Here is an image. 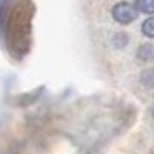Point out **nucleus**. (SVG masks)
<instances>
[{
	"label": "nucleus",
	"mask_w": 154,
	"mask_h": 154,
	"mask_svg": "<svg viewBox=\"0 0 154 154\" xmlns=\"http://www.w3.org/2000/svg\"><path fill=\"white\" fill-rule=\"evenodd\" d=\"M112 17H114L119 24H130V23L135 21V17H137V7L126 4V2L116 4L114 9H112Z\"/></svg>",
	"instance_id": "nucleus-1"
},
{
	"label": "nucleus",
	"mask_w": 154,
	"mask_h": 154,
	"mask_svg": "<svg viewBox=\"0 0 154 154\" xmlns=\"http://www.w3.org/2000/svg\"><path fill=\"white\" fill-rule=\"evenodd\" d=\"M135 7L139 12L144 14H154V0H137Z\"/></svg>",
	"instance_id": "nucleus-2"
},
{
	"label": "nucleus",
	"mask_w": 154,
	"mask_h": 154,
	"mask_svg": "<svg viewBox=\"0 0 154 154\" xmlns=\"http://www.w3.org/2000/svg\"><path fill=\"white\" fill-rule=\"evenodd\" d=\"M139 57L140 59H144V61H149V59H154V47L151 43H147V45H142L139 49Z\"/></svg>",
	"instance_id": "nucleus-3"
},
{
	"label": "nucleus",
	"mask_w": 154,
	"mask_h": 154,
	"mask_svg": "<svg viewBox=\"0 0 154 154\" xmlns=\"http://www.w3.org/2000/svg\"><path fill=\"white\" fill-rule=\"evenodd\" d=\"M142 33L149 38H154V17H149L142 24Z\"/></svg>",
	"instance_id": "nucleus-4"
},
{
	"label": "nucleus",
	"mask_w": 154,
	"mask_h": 154,
	"mask_svg": "<svg viewBox=\"0 0 154 154\" xmlns=\"http://www.w3.org/2000/svg\"><path fill=\"white\" fill-rule=\"evenodd\" d=\"M142 83L146 87H152L154 85V68L152 69H146L142 75Z\"/></svg>",
	"instance_id": "nucleus-5"
}]
</instances>
